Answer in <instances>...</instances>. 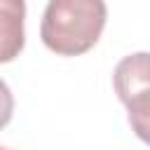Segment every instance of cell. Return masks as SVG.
<instances>
[{"label":"cell","mask_w":150,"mask_h":150,"mask_svg":"<svg viewBox=\"0 0 150 150\" xmlns=\"http://www.w3.org/2000/svg\"><path fill=\"white\" fill-rule=\"evenodd\" d=\"M0 150H9V148H0Z\"/></svg>","instance_id":"cell-5"},{"label":"cell","mask_w":150,"mask_h":150,"mask_svg":"<svg viewBox=\"0 0 150 150\" xmlns=\"http://www.w3.org/2000/svg\"><path fill=\"white\" fill-rule=\"evenodd\" d=\"M14 115V96L5 80H0V129H5L12 122Z\"/></svg>","instance_id":"cell-4"},{"label":"cell","mask_w":150,"mask_h":150,"mask_svg":"<svg viewBox=\"0 0 150 150\" xmlns=\"http://www.w3.org/2000/svg\"><path fill=\"white\" fill-rule=\"evenodd\" d=\"M112 87L120 101L129 110V124L141 141H148V115H150V80H148V54H129L112 70Z\"/></svg>","instance_id":"cell-2"},{"label":"cell","mask_w":150,"mask_h":150,"mask_svg":"<svg viewBox=\"0 0 150 150\" xmlns=\"http://www.w3.org/2000/svg\"><path fill=\"white\" fill-rule=\"evenodd\" d=\"M105 19V0H49L40 23V38L59 56H80L98 42Z\"/></svg>","instance_id":"cell-1"},{"label":"cell","mask_w":150,"mask_h":150,"mask_svg":"<svg viewBox=\"0 0 150 150\" xmlns=\"http://www.w3.org/2000/svg\"><path fill=\"white\" fill-rule=\"evenodd\" d=\"M26 0H0V63L14 61L26 45Z\"/></svg>","instance_id":"cell-3"}]
</instances>
